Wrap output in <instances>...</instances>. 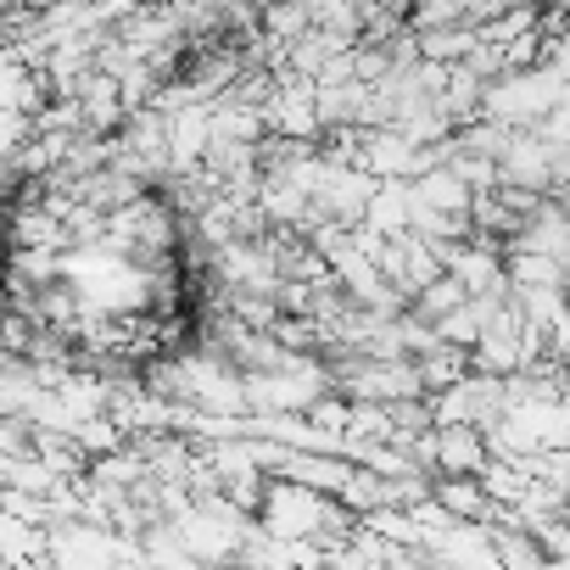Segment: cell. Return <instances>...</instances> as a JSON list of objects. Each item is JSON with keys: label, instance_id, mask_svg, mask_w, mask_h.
Masks as SVG:
<instances>
[{"label": "cell", "instance_id": "cell-1", "mask_svg": "<svg viewBox=\"0 0 570 570\" xmlns=\"http://www.w3.org/2000/svg\"><path fill=\"white\" fill-rule=\"evenodd\" d=\"M185 531H213V503H202V509L185 520ZM229 531H240V525H224V531H218L224 542H196V537H190L185 548H190V553H202V559H229V553H240V542H229Z\"/></svg>", "mask_w": 570, "mask_h": 570}, {"label": "cell", "instance_id": "cell-2", "mask_svg": "<svg viewBox=\"0 0 570 570\" xmlns=\"http://www.w3.org/2000/svg\"><path fill=\"white\" fill-rule=\"evenodd\" d=\"M564 196H570V179H564Z\"/></svg>", "mask_w": 570, "mask_h": 570}]
</instances>
